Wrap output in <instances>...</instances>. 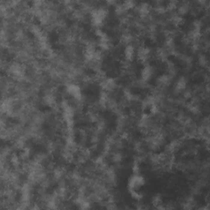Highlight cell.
Wrapping results in <instances>:
<instances>
[{"instance_id":"6da1fadb","label":"cell","mask_w":210,"mask_h":210,"mask_svg":"<svg viewBox=\"0 0 210 210\" xmlns=\"http://www.w3.org/2000/svg\"><path fill=\"white\" fill-rule=\"evenodd\" d=\"M134 48L131 45L127 46L125 49V57L126 58V60H132V58L134 57Z\"/></svg>"},{"instance_id":"7a4b0ae2","label":"cell","mask_w":210,"mask_h":210,"mask_svg":"<svg viewBox=\"0 0 210 210\" xmlns=\"http://www.w3.org/2000/svg\"><path fill=\"white\" fill-rule=\"evenodd\" d=\"M152 68L149 67H146L144 68L143 72H142V78L145 81H148V80L152 76Z\"/></svg>"}]
</instances>
